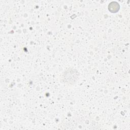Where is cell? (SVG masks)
<instances>
[{"label":"cell","mask_w":130,"mask_h":130,"mask_svg":"<svg viewBox=\"0 0 130 130\" xmlns=\"http://www.w3.org/2000/svg\"><path fill=\"white\" fill-rule=\"evenodd\" d=\"M109 10L112 13H116L119 9V5L116 2H111L108 6Z\"/></svg>","instance_id":"6da1fadb"}]
</instances>
